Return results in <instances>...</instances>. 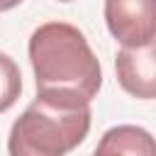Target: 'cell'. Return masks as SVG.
Listing matches in <instances>:
<instances>
[{"instance_id":"1","label":"cell","mask_w":156,"mask_h":156,"mask_svg":"<svg viewBox=\"0 0 156 156\" xmlns=\"http://www.w3.org/2000/svg\"><path fill=\"white\" fill-rule=\"evenodd\" d=\"M29 61L37 78V98L83 107L102 85L100 61L85 34L68 22H44L29 37Z\"/></svg>"},{"instance_id":"4","label":"cell","mask_w":156,"mask_h":156,"mask_svg":"<svg viewBox=\"0 0 156 156\" xmlns=\"http://www.w3.org/2000/svg\"><path fill=\"white\" fill-rule=\"evenodd\" d=\"M115 73L129 95L139 100L156 98V37L141 46H122L115 58Z\"/></svg>"},{"instance_id":"3","label":"cell","mask_w":156,"mask_h":156,"mask_svg":"<svg viewBox=\"0 0 156 156\" xmlns=\"http://www.w3.org/2000/svg\"><path fill=\"white\" fill-rule=\"evenodd\" d=\"M105 22L122 46H141L156 37V0H105Z\"/></svg>"},{"instance_id":"7","label":"cell","mask_w":156,"mask_h":156,"mask_svg":"<svg viewBox=\"0 0 156 156\" xmlns=\"http://www.w3.org/2000/svg\"><path fill=\"white\" fill-rule=\"evenodd\" d=\"M22 0H0V12H5V10H12L15 5H20Z\"/></svg>"},{"instance_id":"6","label":"cell","mask_w":156,"mask_h":156,"mask_svg":"<svg viewBox=\"0 0 156 156\" xmlns=\"http://www.w3.org/2000/svg\"><path fill=\"white\" fill-rule=\"evenodd\" d=\"M93 156H127L122 149H117L115 144H110V141H105V139H100V144L95 146V151H93Z\"/></svg>"},{"instance_id":"8","label":"cell","mask_w":156,"mask_h":156,"mask_svg":"<svg viewBox=\"0 0 156 156\" xmlns=\"http://www.w3.org/2000/svg\"><path fill=\"white\" fill-rule=\"evenodd\" d=\"M61 2H68V0H61Z\"/></svg>"},{"instance_id":"5","label":"cell","mask_w":156,"mask_h":156,"mask_svg":"<svg viewBox=\"0 0 156 156\" xmlns=\"http://www.w3.org/2000/svg\"><path fill=\"white\" fill-rule=\"evenodd\" d=\"M22 93V76L17 63L0 51V112L10 110Z\"/></svg>"},{"instance_id":"2","label":"cell","mask_w":156,"mask_h":156,"mask_svg":"<svg viewBox=\"0 0 156 156\" xmlns=\"http://www.w3.org/2000/svg\"><path fill=\"white\" fill-rule=\"evenodd\" d=\"M90 129V105L68 107L41 98L15 119L7 139L10 156H66Z\"/></svg>"}]
</instances>
